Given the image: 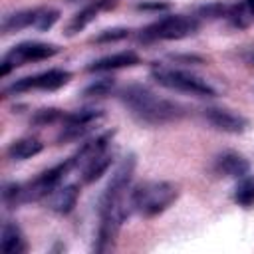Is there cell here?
Masks as SVG:
<instances>
[{
    "instance_id": "obj_15",
    "label": "cell",
    "mask_w": 254,
    "mask_h": 254,
    "mask_svg": "<svg viewBox=\"0 0 254 254\" xmlns=\"http://www.w3.org/2000/svg\"><path fill=\"white\" fill-rule=\"evenodd\" d=\"M36 16H38V10H22V12H14V14H8L2 22V30L6 34H12V32H18V30H24L28 26H34L36 22Z\"/></svg>"
},
{
    "instance_id": "obj_16",
    "label": "cell",
    "mask_w": 254,
    "mask_h": 254,
    "mask_svg": "<svg viewBox=\"0 0 254 254\" xmlns=\"http://www.w3.org/2000/svg\"><path fill=\"white\" fill-rule=\"evenodd\" d=\"M109 165H111V155H109V151H103L101 155H97L93 161H89V163L81 169L83 181H85V183H93V181H97V179L109 169Z\"/></svg>"
},
{
    "instance_id": "obj_8",
    "label": "cell",
    "mask_w": 254,
    "mask_h": 254,
    "mask_svg": "<svg viewBox=\"0 0 254 254\" xmlns=\"http://www.w3.org/2000/svg\"><path fill=\"white\" fill-rule=\"evenodd\" d=\"M204 119L218 131L222 133H232V135H238V133H244L246 127H248V119L240 113H234L230 109H224V107H208L204 109Z\"/></svg>"
},
{
    "instance_id": "obj_25",
    "label": "cell",
    "mask_w": 254,
    "mask_h": 254,
    "mask_svg": "<svg viewBox=\"0 0 254 254\" xmlns=\"http://www.w3.org/2000/svg\"><path fill=\"white\" fill-rule=\"evenodd\" d=\"M67 2H83V0H67Z\"/></svg>"
},
{
    "instance_id": "obj_22",
    "label": "cell",
    "mask_w": 254,
    "mask_h": 254,
    "mask_svg": "<svg viewBox=\"0 0 254 254\" xmlns=\"http://www.w3.org/2000/svg\"><path fill=\"white\" fill-rule=\"evenodd\" d=\"M228 8L230 6H224L220 2H214V4H206V6H200L198 8V14L204 16V18H222L228 14Z\"/></svg>"
},
{
    "instance_id": "obj_13",
    "label": "cell",
    "mask_w": 254,
    "mask_h": 254,
    "mask_svg": "<svg viewBox=\"0 0 254 254\" xmlns=\"http://www.w3.org/2000/svg\"><path fill=\"white\" fill-rule=\"evenodd\" d=\"M26 244H24V236L20 232V228L12 222H4L2 226V250L6 254H18L24 252Z\"/></svg>"
},
{
    "instance_id": "obj_11",
    "label": "cell",
    "mask_w": 254,
    "mask_h": 254,
    "mask_svg": "<svg viewBox=\"0 0 254 254\" xmlns=\"http://www.w3.org/2000/svg\"><path fill=\"white\" fill-rule=\"evenodd\" d=\"M139 64V56L135 52H117L113 56H105L91 65H87V71H111V69H121V67H131Z\"/></svg>"
},
{
    "instance_id": "obj_2",
    "label": "cell",
    "mask_w": 254,
    "mask_h": 254,
    "mask_svg": "<svg viewBox=\"0 0 254 254\" xmlns=\"http://www.w3.org/2000/svg\"><path fill=\"white\" fill-rule=\"evenodd\" d=\"M177 194H179V190L173 183H167V181L141 183L129 192L131 210H135L143 216H157L175 202Z\"/></svg>"
},
{
    "instance_id": "obj_24",
    "label": "cell",
    "mask_w": 254,
    "mask_h": 254,
    "mask_svg": "<svg viewBox=\"0 0 254 254\" xmlns=\"http://www.w3.org/2000/svg\"><path fill=\"white\" fill-rule=\"evenodd\" d=\"M167 8H169V4L167 2H159V0L137 4V10H155V12H159V10H167Z\"/></svg>"
},
{
    "instance_id": "obj_6",
    "label": "cell",
    "mask_w": 254,
    "mask_h": 254,
    "mask_svg": "<svg viewBox=\"0 0 254 254\" xmlns=\"http://www.w3.org/2000/svg\"><path fill=\"white\" fill-rule=\"evenodd\" d=\"M103 113L99 109H81V111H73L64 115V127L58 135L60 143H69V141H77L81 139L85 133H89L93 129V125L97 123V119Z\"/></svg>"
},
{
    "instance_id": "obj_9",
    "label": "cell",
    "mask_w": 254,
    "mask_h": 254,
    "mask_svg": "<svg viewBox=\"0 0 254 254\" xmlns=\"http://www.w3.org/2000/svg\"><path fill=\"white\" fill-rule=\"evenodd\" d=\"M214 171L218 175H224V177H230V179H242L244 175L250 173V163L240 153L226 151V153L216 157Z\"/></svg>"
},
{
    "instance_id": "obj_21",
    "label": "cell",
    "mask_w": 254,
    "mask_h": 254,
    "mask_svg": "<svg viewBox=\"0 0 254 254\" xmlns=\"http://www.w3.org/2000/svg\"><path fill=\"white\" fill-rule=\"evenodd\" d=\"M129 36V30L127 28H109V30H103L99 36H95V42L97 44H107V42H119L123 38Z\"/></svg>"
},
{
    "instance_id": "obj_26",
    "label": "cell",
    "mask_w": 254,
    "mask_h": 254,
    "mask_svg": "<svg viewBox=\"0 0 254 254\" xmlns=\"http://www.w3.org/2000/svg\"><path fill=\"white\" fill-rule=\"evenodd\" d=\"M252 60H254V58H252Z\"/></svg>"
},
{
    "instance_id": "obj_5",
    "label": "cell",
    "mask_w": 254,
    "mask_h": 254,
    "mask_svg": "<svg viewBox=\"0 0 254 254\" xmlns=\"http://www.w3.org/2000/svg\"><path fill=\"white\" fill-rule=\"evenodd\" d=\"M60 52V48L56 44H46V42H22L18 46H14L2 60V75H8L12 67L24 65L26 62H38V60H46L52 58Z\"/></svg>"
},
{
    "instance_id": "obj_17",
    "label": "cell",
    "mask_w": 254,
    "mask_h": 254,
    "mask_svg": "<svg viewBox=\"0 0 254 254\" xmlns=\"http://www.w3.org/2000/svg\"><path fill=\"white\" fill-rule=\"evenodd\" d=\"M234 200L244 208H250L254 204V175H244L242 179H238V185L234 189Z\"/></svg>"
},
{
    "instance_id": "obj_12",
    "label": "cell",
    "mask_w": 254,
    "mask_h": 254,
    "mask_svg": "<svg viewBox=\"0 0 254 254\" xmlns=\"http://www.w3.org/2000/svg\"><path fill=\"white\" fill-rule=\"evenodd\" d=\"M42 149H44L42 141H38L36 137H24V139L14 141L8 147V157L14 161H26V159L42 153Z\"/></svg>"
},
{
    "instance_id": "obj_19",
    "label": "cell",
    "mask_w": 254,
    "mask_h": 254,
    "mask_svg": "<svg viewBox=\"0 0 254 254\" xmlns=\"http://www.w3.org/2000/svg\"><path fill=\"white\" fill-rule=\"evenodd\" d=\"M115 87V79L113 77H101V79H95L91 81L85 89H83V95L85 97H105L113 91Z\"/></svg>"
},
{
    "instance_id": "obj_1",
    "label": "cell",
    "mask_w": 254,
    "mask_h": 254,
    "mask_svg": "<svg viewBox=\"0 0 254 254\" xmlns=\"http://www.w3.org/2000/svg\"><path fill=\"white\" fill-rule=\"evenodd\" d=\"M119 99L131 111V115L145 125H165L177 121L183 115V107L179 103L163 99L155 91L139 83L123 87Z\"/></svg>"
},
{
    "instance_id": "obj_10",
    "label": "cell",
    "mask_w": 254,
    "mask_h": 254,
    "mask_svg": "<svg viewBox=\"0 0 254 254\" xmlns=\"http://www.w3.org/2000/svg\"><path fill=\"white\" fill-rule=\"evenodd\" d=\"M77 196H79V189L75 185H58L46 196V202H48V208H52L54 212L65 214L75 206Z\"/></svg>"
},
{
    "instance_id": "obj_18",
    "label": "cell",
    "mask_w": 254,
    "mask_h": 254,
    "mask_svg": "<svg viewBox=\"0 0 254 254\" xmlns=\"http://www.w3.org/2000/svg\"><path fill=\"white\" fill-rule=\"evenodd\" d=\"M226 18L234 24V26H238V28H244V26H248L252 20H254V12L250 10V6L246 4V2H242V4H236V6H230L228 8V14H226Z\"/></svg>"
},
{
    "instance_id": "obj_23",
    "label": "cell",
    "mask_w": 254,
    "mask_h": 254,
    "mask_svg": "<svg viewBox=\"0 0 254 254\" xmlns=\"http://www.w3.org/2000/svg\"><path fill=\"white\" fill-rule=\"evenodd\" d=\"M60 117H64L62 113H60V109H40V111H36L34 113V117H32V121L36 123V125H48V123H54L56 119H60Z\"/></svg>"
},
{
    "instance_id": "obj_4",
    "label": "cell",
    "mask_w": 254,
    "mask_h": 254,
    "mask_svg": "<svg viewBox=\"0 0 254 254\" xmlns=\"http://www.w3.org/2000/svg\"><path fill=\"white\" fill-rule=\"evenodd\" d=\"M198 30V20L194 16H165L141 34L143 40H181L189 38Z\"/></svg>"
},
{
    "instance_id": "obj_20",
    "label": "cell",
    "mask_w": 254,
    "mask_h": 254,
    "mask_svg": "<svg viewBox=\"0 0 254 254\" xmlns=\"http://www.w3.org/2000/svg\"><path fill=\"white\" fill-rule=\"evenodd\" d=\"M58 20H60V12H58V10L44 8V10H38V16H36L34 26H36L40 32H46V30H50Z\"/></svg>"
},
{
    "instance_id": "obj_7",
    "label": "cell",
    "mask_w": 254,
    "mask_h": 254,
    "mask_svg": "<svg viewBox=\"0 0 254 254\" xmlns=\"http://www.w3.org/2000/svg\"><path fill=\"white\" fill-rule=\"evenodd\" d=\"M69 77H71V73L65 71V69H48V71H42L38 75L16 79L6 89V93H22V91H30V89L54 91V89H60L62 85H65L69 81Z\"/></svg>"
},
{
    "instance_id": "obj_14",
    "label": "cell",
    "mask_w": 254,
    "mask_h": 254,
    "mask_svg": "<svg viewBox=\"0 0 254 254\" xmlns=\"http://www.w3.org/2000/svg\"><path fill=\"white\" fill-rule=\"evenodd\" d=\"M101 10V6H99V0H95L93 4H89V6H85V8H81L71 20H69V24H67V28H65V34L67 36H73V34H77V32H81L89 22H93L95 20V16H97V12Z\"/></svg>"
},
{
    "instance_id": "obj_3",
    "label": "cell",
    "mask_w": 254,
    "mask_h": 254,
    "mask_svg": "<svg viewBox=\"0 0 254 254\" xmlns=\"http://www.w3.org/2000/svg\"><path fill=\"white\" fill-rule=\"evenodd\" d=\"M151 75L159 85L173 89V91H183V93H190V95H198V97H214L216 95L214 87L206 79L192 75L189 71H183V69H173L167 65H155Z\"/></svg>"
}]
</instances>
